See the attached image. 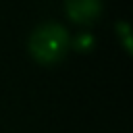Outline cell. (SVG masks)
<instances>
[{
	"instance_id": "cell-4",
	"label": "cell",
	"mask_w": 133,
	"mask_h": 133,
	"mask_svg": "<svg viewBox=\"0 0 133 133\" xmlns=\"http://www.w3.org/2000/svg\"><path fill=\"white\" fill-rule=\"evenodd\" d=\"M116 33L121 35V39H123V46H125V50H127V52H131V42H129V25H127L125 21L116 23Z\"/></svg>"
},
{
	"instance_id": "cell-1",
	"label": "cell",
	"mask_w": 133,
	"mask_h": 133,
	"mask_svg": "<svg viewBox=\"0 0 133 133\" xmlns=\"http://www.w3.org/2000/svg\"><path fill=\"white\" fill-rule=\"evenodd\" d=\"M27 46H29V54L39 64H54L66 56L71 48V37L60 23L50 21V23L37 25L31 31Z\"/></svg>"
},
{
	"instance_id": "cell-2",
	"label": "cell",
	"mask_w": 133,
	"mask_h": 133,
	"mask_svg": "<svg viewBox=\"0 0 133 133\" xmlns=\"http://www.w3.org/2000/svg\"><path fill=\"white\" fill-rule=\"evenodd\" d=\"M66 17L77 25H91L100 19L104 4L102 0H64Z\"/></svg>"
},
{
	"instance_id": "cell-3",
	"label": "cell",
	"mask_w": 133,
	"mask_h": 133,
	"mask_svg": "<svg viewBox=\"0 0 133 133\" xmlns=\"http://www.w3.org/2000/svg\"><path fill=\"white\" fill-rule=\"evenodd\" d=\"M75 48L77 50H81V52H89L91 48H94V37H91V33H79L77 37H75Z\"/></svg>"
}]
</instances>
